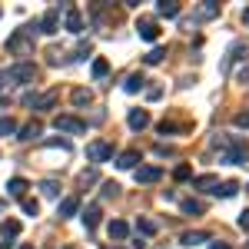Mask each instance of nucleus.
<instances>
[{"mask_svg":"<svg viewBox=\"0 0 249 249\" xmlns=\"http://www.w3.org/2000/svg\"><path fill=\"white\" fill-rule=\"evenodd\" d=\"M27 190H30V183H27L23 176H14V179L7 183V193H10V196H17V199H23V196H27Z\"/></svg>","mask_w":249,"mask_h":249,"instance_id":"nucleus-17","label":"nucleus"},{"mask_svg":"<svg viewBox=\"0 0 249 249\" xmlns=\"http://www.w3.org/2000/svg\"><path fill=\"white\" fill-rule=\"evenodd\" d=\"M40 133H43V123H40V120H30L27 126H20V136H17V140H23V143H30V140H37Z\"/></svg>","mask_w":249,"mask_h":249,"instance_id":"nucleus-12","label":"nucleus"},{"mask_svg":"<svg viewBox=\"0 0 249 249\" xmlns=\"http://www.w3.org/2000/svg\"><path fill=\"white\" fill-rule=\"evenodd\" d=\"M213 17H219V3L216 0H203L196 7V20H213Z\"/></svg>","mask_w":249,"mask_h":249,"instance_id":"nucleus-10","label":"nucleus"},{"mask_svg":"<svg viewBox=\"0 0 249 249\" xmlns=\"http://www.w3.org/2000/svg\"><path fill=\"white\" fill-rule=\"evenodd\" d=\"M107 73H110V63H107L103 57H96V60H93V77H96V80H103Z\"/></svg>","mask_w":249,"mask_h":249,"instance_id":"nucleus-31","label":"nucleus"},{"mask_svg":"<svg viewBox=\"0 0 249 249\" xmlns=\"http://www.w3.org/2000/svg\"><path fill=\"white\" fill-rule=\"evenodd\" d=\"M40 30H43V34H57V30H60V7H50V10L43 14Z\"/></svg>","mask_w":249,"mask_h":249,"instance_id":"nucleus-7","label":"nucleus"},{"mask_svg":"<svg viewBox=\"0 0 249 249\" xmlns=\"http://www.w3.org/2000/svg\"><path fill=\"white\" fill-rule=\"evenodd\" d=\"M20 249H30V246H20Z\"/></svg>","mask_w":249,"mask_h":249,"instance_id":"nucleus-45","label":"nucleus"},{"mask_svg":"<svg viewBox=\"0 0 249 249\" xmlns=\"http://www.w3.org/2000/svg\"><path fill=\"white\" fill-rule=\"evenodd\" d=\"M0 87H3V70H0Z\"/></svg>","mask_w":249,"mask_h":249,"instance_id":"nucleus-44","label":"nucleus"},{"mask_svg":"<svg viewBox=\"0 0 249 249\" xmlns=\"http://www.w3.org/2000/svg\"><path fill=\"white\" fill-rule=\"evenodd\" d=\"M67 30L70 34H83V14L77 7H67Z\"/></svg>","mask_w":249,"mask_h":249,"instance_id":"nucleus-11","label":"nucleus"},{"mask_svg":"<svg viewBox=\"0 0 249 249\" xmlns=\"http://www.w3.org/2000/svg\"><path fill=\"white\" fill-rule=\"evenodd\" d=\"M163 176L160 166H136V183H156Z\"/></svg>","mask_w":249,"mask_h":249,"instance_id":"nucleus-14","label":"nucleus"},{"mask_svg":"<svg viewBox=\"0 0 249 249\" xmlns=\"http://www.w3.org/2000/svg\"><path fill=\"white\" fill-rule=\"evenodd\" d=\"M136 34H140V37L146 40V43H153L156 37H160V23H156V20H140V23H136Z\"/></svg>","mask_w":249,"mask_h":249,"instance_id":"nucleus-6","label":"nucleus"},{"mask_svg":"<svg viewBox=\"0 0 249 249\" xmlns=\"http://www.w3.org/2000/svg\"><path fill=\"white\" fill-rule=\"evenodd\" d=\"M232 123H236L239 130H249V110H243V113H236V116H232Z\"/></svg>","mask_w":249,"mask_h":249,"instance_id":"nucleus-35","label":"nucleus"},{"mask_svg":"<svg viewBox=\"0 0 249 249\" xmlns=\"http://www.w3.org/2000/svg\"><path fill=\"white\" fill-rule=\"evenodd\" d=\"M173 176H176V179H190L193 170H190V166H176V173H173Z\"/></svg>","mask_w":249,"mask_h":249,"instance_id":"nucleus-37","label":"nucleus"},{"mask_svg":"<svg viewBox=\"0 0 249 249\" xmlns=\"http://www.w3.org/2000/svg\"><path fill=\"white\" fill-rule=\"evenodd\" d=\"M107 230H110V239H116V243L130 236V226H126L123 219H110V226H107Z\"/></svg>","mask_w":249,"mask_h":249,"instance_id":"nucleus-19","label":"nucleus"},{"mask_svg":"<svg viewBox=\"0 0 249 249\" xmlns=\"http://www.w3.org/2000/svg\"><path fill=\"white\" fill-rule=\"evenodd\" d=\"M100 216H103V210H100V203H93V206H87V213H83V223H87V230H96V226H100Z\"/></svg>","mask_w":249,"mask_h":249,"instance_id":"nucleus-20","label":"nucleus"},{"mask_svg":"<svg viewBox=\"0 0 249 249\" xmlns=\"http://www.w3.org/2000/svg\"><path fill=\"white\" fill-rule=\"evenodd\" d=\"M110 156H113V146H110V143H103V140H96V143L87 146V160H90V163H107Z\"/></svg>","mask_w":249,"mask_h":249,"instance_id":"nucleus-5","label":"nucleus"},{"mask_svg":"<svg viewBox=\"0 0 249 249\" xmlns=\"http://www.w3.org/2000/svg\"><path fill=\"white\" fill-rule=\"evenodd\" d=\"M10 133H17V123H14L10 116H3V120H0V136H10Z\"/></svg>","mask_w":249,"mask_h":249,"instance_id":"nucleus-34","label":"nucleus"},{"mask_svg":"<svg viewBox=\"0 0 249 249\" xmlns=\"http://www.w3.org/2000/svg\"><path fill=\"white\" fill-rule=\"evenodd\" d=\"M243 249H249V243H246V246H243Z\"/></svg>","mask_w":249,"mask_h":249,"instance_id":"nucleus-46","label":"nucleus"},{"mask_svg":"<svg viewBox=\"0 0 249 249\" xmlns=\"http://www.w3.org/2000/svg\"><path fill=\"white\" fill-rule=\"evenodd\" d=\"M179 10H183V7H179L176 0H160V7H156L160 17H179Z\"/></svg>","mask_w":249,"mask_h":249,"instance_id":"nucleus-23","label":"nucleus"},{"mask_svg":"<svg viewBox=\"0 0 249 249\" xmlns=\"http://www.w3.org/2000/svg\"><path fill=\"white\" fill-rule=\"evenodd\" d=\"M47 63H53V67L60 63V50H57V47H50V50H47Z\"/></svg>","mask_w":249,"mask_h":249,"instance_id":"nucleus-38","label":"nucleus"},{"mask_svg":"<svg viewBox=\"0 0 249 249\" xmlns=\"http://www.w3.org/2000/svg\"><path fill=\"white\" fill-rule=\"evenodd\" d=\"M156 230H160V226H156L153 219H146V216H140V219H136V236H140V239H150V236H156Z\"/></svg>","mask_w":249,"mask_h":249,"instance_id":"nucleus-15","label":"nucleus"},{"mask_svg":"<svg viewBox=\"0 0 249 249\" xmlns=\"http://www.w3.org/2000/svg\"><path fill=\"white\" fill-rule=\"evenodd\" d=\"M77 213H80V199H77V196L60 199V206H57V216H60V219H70V216H77Z\"/></svg>","mask_w":249,"mask_h":249,"instance_id":"nucleus-8","label":"nucleus"},{"mask_svg":"<svg viewBox=\"0 0 249 249\" xmlns=\"http://www.w3.org/2000/svg\"><path fill=\"white\" fill-rule=\"evenodd\" d=\"M183 246H199V243H210V232L203 230H193V232H183V239H179Z\"/></svg>","mask_w":249,"mask_h":249,"instance_id":"nucleus-21","label":"nucleus"},{"mask_svg":"<svg viewBox=\"0 0 249 249\" xmlns=\"http://www.w3.org/2000/svg\"><path fill=\"white\" fill-rule=\"evenodd\" d=\"M90 53H93V47H90V40H80V43H77V57H73V60H87Z\"/></svg>","mask_w":249,"mask_h":249,"instance_id":"nucleus-32","label":"nucleus"},{"mask_svg":"<svg viewBox=\"0 0 249 249\" xmlns=\"http://www.w3.org/2000/svg\"><path fill=\"white\" fill-rule=\"evenodd\" d=\"M0 236H3V239H17L20 236V223L17 219H3V223H0Z\"/></svg>","mask_w":249,"mask_h":249,"instance_id":"nucleus-25","label":"nucleus"},{"mask_svg":"<svg viewBox=\"0 0 249 249\" xmlns=\"http://www.w3.org/2000/svg\"><path fill=\"white\" fill-rule=\"evenodd\" d=\"M90 183H96V170H83L80 173V186H90Z\"/></svg>","mask_w":249,"mask_h":249,"instance_id":"nucleus-36","label":"nucleus"},{"mask_svg":"<svg viewBox=\"0 0 249 249\" xmlns=\"http://www.w3.org/2000/svg\"><path fill=\"white\" fill-rule=\"evenodd\" d=\"M126 123H130V130H146L150 126V113L146 110H130V120Z\"/></svg>","mask_w":249,"mask_h":249,"instance_id":"nucleus-16","label":"nucleus"},{"mask_svg":"<svg viewBox=\"0 0 249 249\" xmlns=\"http://www.w3.org/2000/svg\"><path fill=\"white\" fill-rule=\"evenodd\" d=\"M34 30H37V23L34 27H20V30H14L10 37H7V50L14 53V57H34Z\"/></svg>","mask_w":249,"mask_h":249,"instance_id":"nucleus-1","label":"nucleus"},{"mask_svg":"<svg viewBox=\"0 0 249 249\" xmlns=\"http://www.w3.org/2000/svg\"><path fill=\"white\" fill-rule=\"evenodd\" d=\"M57 90H47V93H34V100H30V107H34V110H50V107H53V103H57Z\"/></svg>","mask_w":249,"mask_h":249,"instance_id":"nucleus-9","label":"nucleus"},{"mask_svg":"<svg viewBox=\"0 0 249 249\" xmlns=\"http://www.w3.org/2000/svg\"><path fill=\"white\" fill-rule=\"evenodd\" d=\"M236 80H239V83H249V63H246V67H239V70H236Z\"/></svg>","mask_w":249,"mask_h":249,"instance_id":"nucleus-39","label":"nucleus"},{"mask_svg":"<svg viewBox=\"0 0 249 249\" xmlns=\"http://www.w3.org/2000/svg\"><path fill=\"white\" fill-rule=\"evenodd\" d=\"M179 210L186 213V216H203V213H206V206H203L199 199H183V203H179Z\"/></svg>","mask_w":249,"mask_h":249,"instance_id":"nucleus-26","label":"nucleus"},{"mask_svg":"<svg viewBox=\"0 0 249 249\" xmlns=\"http://www.w3.org/2000/svg\"><path fill=\"white\" fill-rule=\"evenodd\" d=\"M239 230H246V232H249V210H246V213H239Z\"/></svg>","mask_w":249,"mask_h":249,"instance_id":"nucleus-41","label":"nucleus"},{"mask_svg":"<svg viewBox=\"0 0 249 249\" xmlns=\"http://www.w3.org/2000/svg\"><path fill=\"white\" fill-rule=\"evenodd\" d=\"M40 193H43L47 199H57L60 196V183L57 179H43V183H40Z\"/></svg>","mask_w":249,"mask_h":249,"instance_id":"nucleus-27","label":"nucleus"},{"mask_svg":"<svg viewBox=\"0 0 249 249\" xmlns=\"http://www.w3.org/2000/svg\"><path fill=\"white\" fill-rule=\"evenodd\" d=\"M243 23H246V27H249V7H246V10H243Z\"/></svg>","mask_w":249,"mask_h":249,"instance_id":"nucleus-43","label":"nucleus"},{"mask_svg":"<svg viewBox=\"0 0 249 249\" xmlns=\"http://www.w3.org/2000/svg\"><path fill=\"white\" fill-rule=\"evenodd\" d=\"M0 210H3V203H0Z\"/></svg>","mask_w":249,"mask_h":249,"instance_id":"nucleus-47","label":"nucleus"},{"mask_svg":"<svg viewBox=\"0 0 249 249\" xmlns=\"http://www.w3.org/2000/svg\"><path fill=\"white\" fill-rule=\"evenodd\" d=\"M193 186H196V190H206V193H216V186H219V176H213V173H206V176H196V179H193Z\"/></svg>","mask_w":249,"mask_h":249,"instance_id":"nucleus-18","label":"nucleus"},{"mask_svg":"<svg viewBox=\"0 0 249 249\" xmlns=\"http://www.w3.org/2000/svg\"><path fill=\"white\" fill-rule=\"evenodd\" d=\"M3 80H7V83H34V80H37V67L27 63V60H20V63H14V67L3 70Z\"/></svg>","mask_w":249,"mask_h":249,"instance_id":"nucleus-2","label":"nucleus"},{"mask_svg":"<svg viewBox=\"0 0 249 249\" xmlns=\"http://www.w3.org/2000/svg\"><path fill=\"white\" fill-rule=\"evenodd\" d=\"M146 63H150V67H156V63H163V60H166V47H153V50H150V53H146Z\"/></svg>","mask_w":249,"mask_h":249,"instance_id":"nucleus-28","label":"nucleus"},{"mask_svg":"<svg viewBox=\"0 0 249 249\" xmlns=\"http://www.w3.org/2000/svg\"><path fill=\"white\" fill-rule=\"evenodd\" d=\"M143 87H146V77H143V73H130L126 83H123V90H126V93H140Z\"/></svg>","mask_w":249,"mask_h":249,"instance_id":"nucleus-22","label":"nucleus"},{"mask_svg":"<svg viewBox=\"0 0 249 249\" xmlns=\"http://www.w3.org/2000/svg\"><path fill=\"white\" fill-rule=\"evenodd\" d=\"M53 126H57L60 133H70V136H80V133H87V123L83 120H77V116H53Z\"/></svg>","mask_w":249,"mask_h":249,"instance_id":"nucleus-4","label":"nucleus"},{"mask_svg":"<svg viewBox=\"0 0 249 249\" xmlns=\"http://www.w3.org/2000/svg\"><path fill=\"white\" fill-rule=\"evenodd\" d=\"M236 193H239V183H219V186H216V196H223V199H230Z\"/></svg>","mask_w":249,"mask_h":249,"instance_id":"nucleus-30","label":"nucleus"},{"mask_svg":"<svg viewBox=\"0 0 249 249\" xmlns=\"http://www.w3.org/2000/svg\"><path fill=\"white\" fill-rule=\"evenodd\" d=\"M20 206H23L27 216H40V203L34 199V196H23V199H20Z\"/></svg>","mask_w":249,"mask_h":249,"instance_id":"nucleus-29","label":"nucleus"},{"mask_svg":"<svg viewBox=\"0 0 249 249\" xmlns=\"http://www.w3.org/2000/svg\"><path fill=\"white\" fill-rule=\"evenodd\" d=\"M70 100H73V107H90V103H93V93H90L87 87H77V90L70 93Z\"/></svg>","mask_w":249,"mask_h":249,"instance_id":"nucleus-24","label":"nucleus"},{"mask_svg":"<svg viewBox=\"0 0 249 249\" xmlns=\"http://www.w3.org/2000/svg\"><path fill=\"white\" fill-rule=\"evenodd\" d=\"M136 163H143L140 150H126V153H120V160H116L120 170H136Z\"/></svg>","mask_w":249,"mask_h":249,"instance_id":"nucleus-13","label":"nucleus"},{"mask_svg":"<svg viewBox=\"0 0 249 249\" xmlns=\"http://www.w3.org/2000/svg\"><path fill=\"white\" fill-rule=\"evenodd\" d=\"M210 249H232L230 243H219V239H216V243H210Z\"/></svg>","mask_w":249,"mask_h":249,"instance_id":"nucleus-42","label":"nucleus"},{"mask_svg":"<svg viewBox=\"0 0 249 249\" xmlns=\"http://www.w3.org/2000/svg\"><path fill=\"white\" fill-rule=\"evenodd\" d=\"M226 163H239V166H246V163H249V143H246V140H232V136H230Z\"/></svg>","mask_w":249,"mask_h":249,"instance_id":"nucleus-3","label":"nucleus"},{"mask_svg":"<svg viewBox=\"0 0 249 249\" xmlns=\"http://www.w3.org/2000/svg\"><path fill=\"white\" fill-rule=\"evenodd\" d=\"M156 130H160V133L166 136V133H173V130H176V123H166V120H163V123H160V126H156Z\"/></svg>","mask_w":249,"mask_h":249,"instance_id":"nucleus-40","label":"nucleus"},{"mask_svg":"<svg viewBox=\"0 0 249 249\" xmlns=\"http://www.w3.org/2000/svg\"><path fill=\"white\" fill-rule=\"evenodd\" d=\"M116 196H120V183H113V179L103 183V199H116Z\"/></svg>","mask_w":249,"mask_h":249,"instance_id":"nucleus-33","label":"nucleus"}]
</instances>
